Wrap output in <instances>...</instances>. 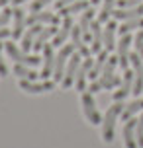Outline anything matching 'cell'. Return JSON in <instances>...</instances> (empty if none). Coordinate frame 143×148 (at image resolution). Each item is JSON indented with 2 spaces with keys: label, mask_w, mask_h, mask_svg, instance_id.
Here are the masks:
<instances>
[{
  "label": "cell",
  "mask_w": 143,
  "mask_h": 148,
  "mask_svg": "<svg viewBox=\"0 0 143 148\" xmlns=\"http://www.w3.org/2000/svg\"><path fill=\"white\" fill-rule=\"evenodd\" d=\"M126 105L121 101H114V105L108 107L106 115L102 117V140L104 142H112L114 140V131H116V121L121 115Z\"/></svg>",
  "instance_id": "6da1fadb"
},
{
  "label": "cell",
  "mask_w": 143,
  "mask_h": 148,
  "mask_svg": "<svg viewBox=\"0 0 143 148\" xmlns=\"http://www.w3.org/2000/svg\"><path fill=\"white\" fill-rule=\"evenodd\" d=\"M118 66H120V64H118V57H116V59L110 57L108 62L104 64V68H102V74L98 76V84H100L102 90H114L121 84L120 76L116 74V68Z\"/></svg>",
  "instance_id": "7a4b0ae2"
},
{
  "label": "cell",
  "mask_w": 143,
  "mask_h": 148,
  "mask_svg": "<svg viewBox=\"0 0 143 148\" xmlns=\"http://www.w3.org/2000/svg\"><path fill=\"white\" fill-rule=\"evenodd\" d=\"M76 51V45L75 43H69V45H63V49H61L57 55H55V66H53V80L55 82H61L63 80V70L67 66V60L73 57V53Z\"/></svg>",
  "instance_id": "3957f363"
},
{
  "label": "cell",
  "mask_w": 143,
  "mask_h": 148,
  "mask_svg": "<svg viewBox=\"0 0 143 148\" xmlns=\"http://www.w3.org/2000/svg\"><path fill=\"white\" fill-rule=\"evenodd\" d=\"M4 49H6V53L10 55V59H14V62H18V64H26V66L33 68L41 62V59H39L37 55H28V53H24L22 49H18L14 43H4Z\"/></svg>",
  "instance_id": "277c9868"
},
{
  "label": "cell",
  "mask_w": 143,
  "mask_h": 148,
  "mask_svg": "<svg viewBox=\"0 0 143 148\" xmlns=\"http://www.w3.org/2000/svg\"><path fill=\"white\" fill-rule=\"evenodd\" d=\"M81 103H83V111L84 117L90 125H100L102 123V117L98 113L96 101H94V94L92 92H83V97H81Z\"/></svg>",
  "instance_id": "5b68a950"
},
{
  "label": "cell",
  "mask_w": 143,
  "mask_h": 148,
  "mask_svg": "<svg viewBox=\"0 0 143 148\" xmlns=\"http://www.w3.org/2000/svg\"><path fill=\"white\" fill-rule=\"evenodd\" d=\"M81 60H83V57H81L76 51L73 53V57L69 59L67 68H65V74H63V80H61V84H63V88H65V90L71 88V86L75 84L76 72H78V66H81Z\"/></svg>",
  "instance_id": "8992f818"
},
{
  "label": "cell",
  "mask_w": 143,
  "mask_h": 148,
  "mask_svg": "<svg viewBox=\"0 0 143 148\" xmlns=\"http://www.w3.org/2000/svg\"><path fill=\"white\" fill-rule=\"evenodd\" d=\"M129 62L133 66V96H139L143 90V59L137 55V53H131L129 55Z\"/></svg>",
  "instance_id": "52a82bcc"
},
{
  "label": "cell",
  "mask_w": 143,
  "mask_h": 148,
  "mask_svg": "<svg viewBox=\"0 0 143 148\" xmlns=\"http://www.w3.org/2000/svg\"><path fill=\"white\" fill-rule=\"evenodd\" d=\"M133 45V37L129 33H124L120 35V41L116 43L118 47V64H120L124 70H128V64H129V47Z\"/></svg>",
  "instance_id": "ba28073f"
},
{
  "label": "cell",
  "mask_w": 143,
  "mask_h": 148,
  "mask_svg": "<svg viewBox=\"0 0 143 148\" xmlns=\"http://www.w3.org/2000/svg\"><path fill=\"white\" fill-rule=\"evenodd\" d=\"M20 88L26 94H43V92H51L55 90V80H20Z\"/></svg>",
  "instance_id": "9c48e42d"
},
{
  "label": "cell",
  "mask_w": 143,
  "mask_h": 148,
  "mask_svg": "<svg viewBox=\"0 0 143 148\" xmlns=\"http://www.w3.org/2000/svg\"><path fill=\"white\" fill-rule=\"evenodd\" d=\"M73 16H63V22H61V27L57 29L55 37H53V47H61V45L67 41V37H71V29H73Z\"/></svg>",
  "instance_id": "30bf717a"
},
{
  "label": "cell",
  "mask_w": 143,
  "mask_h": 148,
  "mask_svg": "<svg viewBox=\"0 0 143 148\" xmlns=\"http://www.w3.org/2000/svg\"><path fill=\"white\" fill-rule=\"evenodd\" d=\"M41 51H43V57H41L43 70L39 72V78H41V80H47V78L53 74V66H55V53H53V45H45Z\"/></svg>",
  "instance_id": "8fae6325"
},
{
  "label": "cell",
  "mask_w": 143,
  "mask_h": 148,
  "mask_svg": "<svg viewBox=\"0 0 143 148\" xmlns=\"http://www.w3.org/2000/svg\"><path fill=\"white\" fill-rule=\"evenodd\" d=\"M92 66H94V60L92 59H83L81 66H78V72H76V80H75V86L78 92H84V90L88 88L86 86V76L92 70Z\"/></svg>",
  "instance_id": "7c38bea8"
},
{
  "label": "cell",
  "mask_w": 143,
  "mask_h": 148,
  "mask_svg": "<svg viewBox=\"0 0 143 148\" xmlns=\"http://www.w3.org/2000/svg\"><path fill=\"white\" fill-rule=\"evenodd\" d=\"M28 25H37V23H49V25H57L61 23L59 16L51 14V12H31V16L26 20Z\"/></svg>",
  "instance_id": "4fadbf2b"
},
{
  "label": "cell",
  "mask_w": 143,
  "mask_h": 148,
  "mask_svg": "<svg viewBox=\"0 0 143 148\" xmlns=\"http://www.w3.org/2000/svg\"><path fill=\"white\" fill-rule=\"evenodd\" d=\"M135 125H137V119H128L124 123V131H121V136H124V146L126 148H139L135 140Z\"/></svg>",
  "instance_id": "5bb4252c"
},
{
  "label": "cell",
  "mask_w": 143,
  "mask_h": 148,
  "mask_svg": "<svg viewBox=\"0 0 143 148\" xmlns=\"http://www.w3.org/2000/svg\"><path fill=\"white\" fill-rule=\"evenodd\" d=\"M112 18L114 20H120V22L133 20V18H143V2L133 6V8H118V10H114Z\"/></svg>",
  "instance_id": "9a60e30c"
},
{
  "label": "cell",
  "mask_w": 143,
  "mask_h": 148,
  "mask_svg": "<svg viewBox=\"0 0 143 148\" xmlns=\"http://www.w3.org/2000/svg\"><path fill=\"white\" fill-rule=\"evenodd\" d=\"M90 33H92V45H90V51L92 55H98V53L104 49V33H102V25L98 20L90 23Z\"/></svg>",
  "instance_id": "2e32d148"
},
{
  "label": "cell",
  "mask_w": 143,
  "mask_h": 148,
  "mask_svg": "<svg viewBox=\"0 0 143 148\" xmlns=\"http://www.w3.org/2000/svg\"><path fill=\"white\" fill-rule=\"evenodd\" d=\"M131 92H133V72H128V70H126V76H124V80H121V84H120V90L114 92L112 97H114V101H121V99H126Z\"/></svg>",
  "instance_id": "e0dca14e"
},
{
  "label": "cell",
  "mask_w": 143,
  "mask_h": 148,
  "mask_svg": "<svg viewBox=\"0 0 143 148\" xmlns=\"http://www.w3.org/2000/svg\"><path fill=\"white\" fill-rule=\"evenodd\" d=\"M92 22H94V10L86 8L83 12V16H81V20H78V27L83 31V41L84 43L92 41V33H90V23Z\"/></svg>",
  "instance_id": "ac0fdd59"
},
{
  "label": "cell",
  "mask_w": 143,
  "mask_h": 148,
  "mask_svg": "<svg viewBox=\"0 0 143 148\" xmlns=\"http://www.w3.org/2000/svg\"><path fill=\"white\" fill-rule=\"evenodd\" d=\"M12 20H14V29H12V37L14 39H20L24 35V27H26V12H24L22 8H14V16H12Z\"/></svg>",
  "instance_id": "d6986e66"
},
{
  "label": "cell",
  "mask_w": 143,
  "mask_h": 148,
  "mask_svg": "<svg viewBox=\"0 0 143 148\" xmlns=\"http://www.w3.org/2000/svg\"><path fill=\"white\" fill-rule=\"evenodd\" d=\"M116 33H118V23L108 20V23H106V29H104V49H106L108 53H110L114 47H116Z\"/></svg>",
  "instance_id": "ffe728a7"
},
{
  "label": "cell",
  "mask_w": 143,
  "mask_h": 148,
  "mask_svg": "<svg viewBox=\"0 0 143 148\" xmlns=\"http://www.w3.org/2000/svg\"><path fill=\"white\" fill-rule=\"evenodd\" d=\"M57 29H59V27H55V25H51V27H43V29H41V31L37 33L35 41H33V49H35V51H41V49L45 47L47 41H49L51 37H55Z\"/></svg>",
  "instance_id": "44dd1931"
},
{
  "label": "cell",
  "mask_w": 143,
  "mask_h": 148,
  "mask_svg": "<svg viewBox=\"0 0 143 148\" xmlns=\"http://www.w3.org/2000/svg\"><path fill=\"white\" fill-rule=\"evenodd\" d=\"M43 29V27H41V25H31L30 29L26 31V33H24L22 35V51L24 53H28V51H31V47H33V41H35V37H37V33L39 31Z\"/></svg>",
  "instance_id": "7402d4cb"
},
{
  "label": "cell",
  "mask_w": 143,
  "mask_h": 148,
  "mask_svg": "<svg viewBox=\"0 0 143 148\" xmlns=\"http://www.w3.org/2000/svg\"><path fill=\"white\" fill-rule=\"evenodd\" d=\"M106 62H108V51H106V49H102V51L96 55V59H94V66H92V70L88 72V78L96 80L98 76L102 74V68H104Z\"/></svg>",
  "instance_id": "603a6c76"
},
{
  "label": "cell",
  "mask_w": 143,
  "mask_h": 148,
  "mask_svg": "<svg viewBox=\"0 0 143 148\" xmlns=\"http://www.w3.org/2000/svg\"><path fill=\"white\" fill-rule=\"evenodd\" d=\"M137 111H143V97H137V99H133L131 103H128L124 107V111H121V121L126 123L128 119H131L135 115Z\"/></svg>",
  "instance_id": "cb8c5ba5"
},
{
  "label": "cell",
  "mask_w": 143,
  "mask_h": 148,
  "mask_svg": "<svg viewBox=\"0 0 143 148\" xmlns=\"http://www.w3.org/2000/svg\"><path fill=\"white\" fill-rule=\"evenodd\" d=\"M14 74L20 78V80H35V78L39 76V72H35L31 66L18 64V62H16V66H14Z\"/></svg>",
  "instance_id": "d4e9b609"
},
{
  "label": "cell",
  "mask_w": 143,
  "mask_h": 148,
  "mask_svg": "<svg viewBox=\"0 0 143 148\" xmlns=\"http://www.w3.org/2000/svg\"><path fill=\"white\" fill-rule=\"evenodd\" d=\"M86 8H88V0H76V2H73V4L61 8L59 16H73V14H76V12H84Z\"/></svg>",
  "instance_id": "484cf974"
},
{
  "label": "cell",
  "mask_w": 143,
  "mask_h": 148,
  "mask_svg": "<svg viewBox=\"0 0 143 148\" xmlns=\"http://www.w3.org/2000/svg\"><path fill=\"white\" fill-rule=\"evenodd\" d=\"M114 6H116V0H102V8L98 12V22L104 23L110 20V16L114 12Z\"/></svg>",
  "instance_id": "4316f807"
},
{
  "label": "cell",
  "mask_w": 143,
  "mask_h": 148,
  "mask_svg": "<svg viewBox=\"0 0 143 148\" xmlns=\"http://www.w3.org/2000/svg\"><path fill=\"white\" fill-rule=\"evenodd\" d=\"M137 27H143V18H133V20H126V22L118 25V33L124 35V33H131Z\"/></svg>",
  "instance_id": "83f0119b"
},
{
  "label": "cell",
  "mask_w": 143,
  "mask_h": 148,
  "mask_svg": "<svg viewBox=\"0 0 143 148\" xmlns=\"http://www.w3.org/2000/svg\"><path fill=\"white\" fill-rule=\"evenodd\" d=\"M133 47H135V53L143 59V27L137 31L135 37H133Z\"/></svg>",
  "instance_id": "f1b7e54d"
},
{
  "label": "cell",
  "mask_w": 143,
  "mask_h": 148,
  "mask_svg": "<svg viewBox=\"0 0 143 148\" xmlns=\"http://www.w3.org/2000/svg\"><path fill=\"white\" fill-rule=\"evenodd\" d=\"M135 140H137V146L143 148V115H141V119H137V125H135Z\"/></svg>",
  "instance_id": "f546056e"
},
{
  "label": "cell",
  "mask_w": 143,
  "mask_h": 148,
  "mask_svg": "<svg viewBox=\"0 0 143 148\" xmlns=\"http://www.w3.org/2000/svg\"><path fill=\"white\" fill-rule=\"evenodd\" d=\"M12 16H14V10H10V8L2 10V12H0V27H6L8 22L12 20Z\"/></svg>",
  "instance_id": "4dcf8cb0"
},
{
  "label": "cell",
  "mask_w": 143,
  "mask_h": 148,
  "mask_svg": "<svg viewBox=\"0 0 143 148\" xmlns=\"http://www.w3.org/2000/svg\"><path fill=\"white\" fill-rule=\"evenodd\" d=\"M71 43H83V31H81V27L78 25H73V29H71Z\"/></svg>",
  "instance_id": "1f68e13d"
},
{
  "label": "cell",
  "mask_w": 143,
  "mask_h": 148,
  "mask_svg": "<svg viewBox=\"0 0 143 148\" xmlns=\"http://www.w3.org/2000/svg\"><path fill=\"white\" fill-rule=\"evenodd\" d=\"M76 53H78V55H81V57H83V59H90V55H92V51H90V47H88V45L84 43H78L76 45Z\"/></svg>",
  "instance_id": "d6a6232c"
},
{
  "label": "cell",
  "mask_w": 143,
  "mask_h": 148,
  "mask_svg": "<svg viewBox=\"0 0 143 148\" xmlns=\"http://www.w3.org/2000/svg\"><path fill=\"white\" fill-rule=\"evenodd\" d=\"M51 2H55V0H33L31 2V12H41V8H45Z\"/></svg>",
  "instance_id": "836d02e7"
},
{
  "label": "cell",
  "mask_w": 143,
  "mask_h": 148,
  "mask_svg": "<svg viewBox=\"0 0 143 148\" xmlns=\"http://www.w3.org/2000/svg\"><path fill=\"white\" fill-rule=\"evenodd\" d=\"M143 0H118L116 4H118V8H133L137 6V4H141Z\"/></svg>",
  "instance_id": "e575fe53"
},
{
  "label": "cell",
  "mask_w": 143,
  "mask_h": 148,
  "mask_svg": "<svg viewBox=\"0 0 143 148\" xmlns=\"http://www.w3.org/2000/svg\"><path fill=\"white\" fill-rule=\"evenodd\" d=\"M0 76H8V66L2 59V43H0Z\"/></svg>",
  "instance_id": "d590c367"
},
{
  "label": "cell",
  "mask_w": 143,
  "mask_h": 148,
  "mask_svg": "<svg viewBox=\"0 0 143 148\" xmlns=\"http://www.w3.org/2000/svg\"><path fill=\"white\" fill-rule=\"evenodd\" d=\"M73 2H76V0H55V8H57V10H61V8L73 4Z\"/></svg>",
  "instance_id": "8d00e7d4"
},
{
  "label": "cell",
  "mask_w": 143,
  "mask_h": 148,
  "mask_svg": "<svg viewBox=\"0 0 143 148\" xmlns=\"http://www.w3.org/2000/svg\"><path fill=\"white\" fill-rule=\"evenodd\" d=\"M86 90H88V92H92V94H98V92H102L100 84H98V82H94V80H92V84H90V86H88Z\"/></svg>",
  "instance_id": "74e56055"
},
{
  "label": "cell",
  "mask_w": 143,
  "mask_h": 148,
  "mask_svg": "<svg viewBox=\"0 0 143 148\" xmlns=\"http://www.w3.org/2000/svg\"><path fill=\"white\" fill-rule=\"evenodd\" d=\"M12 35V31L6 29V27H0V39H8V37Z\"/></svg>",
  "instance_id": "f35d334b"
},
{
  "label": "cell",
  "mask_w": 143,
  "mask_h": 148,
  "mask_svg": "<svg viewBox=\"0 0 143 148\" xmlns=\"http://www.w3.org/2000/svg\"><path fill=\"white\" fill-rule=\"evenodd\" d=\"M24 2H28V0H12V4H16V6H20V4H24Z\"/></svg>",
  "instance_id": "ab89813d"
},
{
  "label": "cell",
  "mask_w": 143,
  "mask_h": 148,
  "mask_svg": "<svg viewBox=\"0 0 143 148\" xmlns=\"http://www.w3.org/2000/svg\"><path fill=\"white\" fill-rule=\"evenodd\" d=\"M100 2H102V0H90V4H92V6H98Z\"/></svg>",
  "instance_id": "60d3db41"
},
{
  "label": "cell",
  "mask_w": 143,
  "mask_h": 148,
  "mask_svg": "<svg viewBox=\"0 0 143 148\" xmlns=\"http://www.w3.org/2000/svg\"><path fill=\"white\" fill-rule=\"evenodd\" d=\"M8 2H12V0H0V6H6Z\"/></svg>",
  "instance_id": "b9f144b4"
}]
</instances>
